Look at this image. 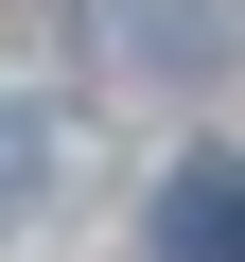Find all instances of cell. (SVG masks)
Returning a JSON list of instances; mask_svg holds the SVG:
<instances>
[{
    "instance_id": "cell-2",
    "label": "cell",
    "mask_w": 245,
    "mask_h": 262,
    "mask_svg": "<svg viewBox=\"0 0 245 262\" xmlns=\"http://www.w3.org/2000/svg\"><path fill=\"white\" fill-rule=\"evenodd\" d=\"M35 192H53V122H35V105H0V227H18Z\"/></svg>"
},
{
    "instance_id": "cell-1",
    "label": "cell",
    "mask_w": 245,
    "mask_h": 262,
    "mask_svg": "<svg viewBox=\"0 0 245 262\" xmlns=\"http://www.w3.org/2000/svg\"><path fill=\"white\" fill-rule=\"evenodd\" d=\"M158 262H245V175L228 158H175L158 175Z\"/></svg>"
}]
</instances>
